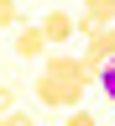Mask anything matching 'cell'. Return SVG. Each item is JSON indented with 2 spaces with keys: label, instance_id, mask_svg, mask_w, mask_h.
<instances>
[{
  "label": "cell",
  "instance_id": "1",
  "mask_svg": "<svg viewBox=\"0 0 115 126\" xmlns=\"http://www.w3.org/2000/svg\"><path fill=\"white\" fill-rule=\"evenodd\" d=\"M37 105H47V110H78V100H84V84H63V79H47V74H37Z\"/></svg>",
  "mask_w": 115,
  "mask_h": 126
},
{
  "label": "cell",
  "instance_id": "2",
  "mask_svg": "<svg viewBox=\"0 0 115 126\" xmlns=\"http://www.w3.org/2000/svg\"><path fill=\"white\" fill-rule=\"evenodd\" d=\"M37 32H42L47 53H63V42L73 37V16H68V11H47L42 21H37Z\"/></svg>",
  "mask_w": 115,
  "mask_h": 126
},
{
  "label": "cell",
  "instance_id": "3",
  "mask_svg": "<svg viewBox=\"0 0 115 126\" xmlns=\"http://www.w3.org/2000/svg\"><path fill=\"white\" fill-rule=\"evenodd\" d=\"M42 74H47V79H63V84H84V89H89V79H84V68H78L73 53H47V58H42Z\"/></svg>",
  "mask_w": 115,
  "mask_h": 126
},
{
  "label": "cell",
  "instance_id": "4",
  "mask_svg": "<svg viewBox=\"0 0 115 126\" xmlns=\"http://www.w3.org/2000/svg\"><path fill=\"white\" fill-rule=\"evenodd\" d=\"M11 47H16V58H26V63H31V58H47V42H42L37 21H21V26H16V42H11Z\"/></svg>",
  "mask_w": 115,
  "mask_h": 126
},
{
  "label": "cell",
  "instance_id": "5",
  "mask_svg": "<svg viewBox=\"0 0 115 126\" xmlns=\"http://www.w3.org/2000/svg\"><path fill=\"white\" fill-rule=\"evenodd\" d=\"M94 84H100V89H105V100H115V58L105 63V68H100V74H94Z\"/></svg>",
  "mask_w": 115,
  "mask_h": 126
},
{
  "label": "cell",
  "instance_id": "6",
  "mask_svg": "<svg viewBox=\"0 0 115 126\" xmlns=\"http://www.w3.org/2000/svg\"><path fill=\"white\" fill-rule=\"evenodd\" d=\"M21 21V5H16V0H0V26H16Z\"/></svg>",
  "mask_w": 115,
  "mask_h": 126
},
{
  "label": "cell",
  "instance_id": "7",
  "mask_svg": "<svg viewBox=\"0 0 115 126\" xmlns=\"http://www.w3.org/2000/svg\"><path fill=\"white\" fill-rule=\"evenodd\" d=\"M63 126H100V121H94L89 110H68V116H63Z\"/></svg>",
  "mask_w": 115,
  "mask_h": 126
},
{
  "label": "cell",
  "instance_id": "8",
  "mask_svg": "<svg viewBox=\"0 0 115 126\" xmlns=\"http://www.w3.org/2000/svg\"><path fill=\"white\" fill-rule=\"evenodd\" d=\"M11 110H16V89H5V84H0V121H5Z\"/></svg>",
  "mask_w": 115,
  "mask_h": 126
},
{
  "label": "cell",
  "instance_id": "9",
  "mask_svg": "<svg viewBox=\"0 0 115 126\" xmlns=\"http://www.w3.org/2000/svg\"><path fill=\"white\" fill-rule=\"evenodd\" d=\"M5 126H37V121H31V110H21V105H16L11 116H5Z\"/></svg>",
  "mask_w": 115,
  "mask_h": 126
},
{
  "label": "cell",
  "instance_id": "10",
  "mask_svg": "<svg viewBox=\"0 0 115 126\" xmlns=\"http://www.w3.org/2000/svg\"><path fill=\"white\" fill-rule=\"evenodd\" d=\"M0 126H5V121H0Z\"/></svg>",
  "mask_w": 115,
  "mask_h": 126
}]
</instances>
